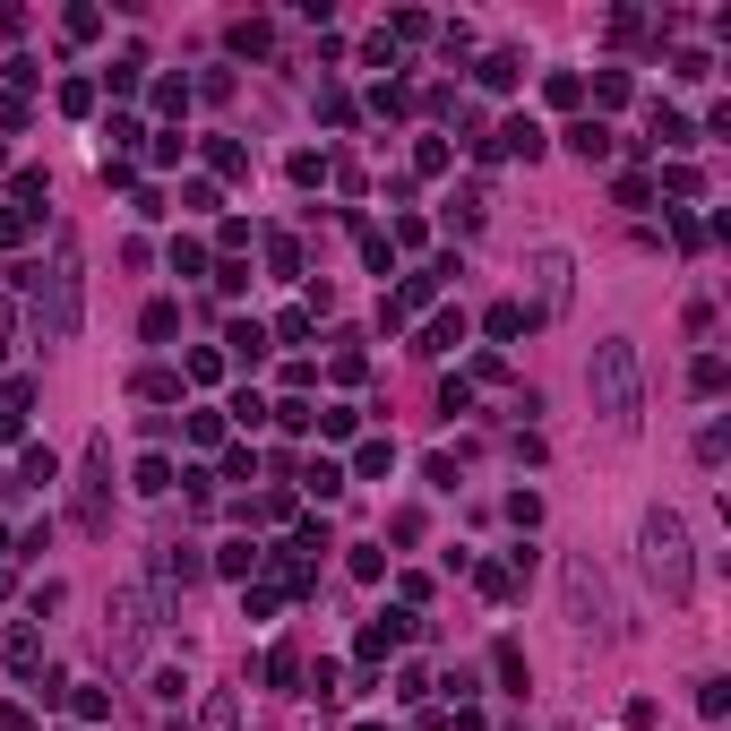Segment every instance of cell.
<instances>
[{
    "label": "cell",
    "mask_w": 731,
    "mask_h": 731,
    "mask_svg": "<svg viewBox=\"0 0 731 731\" xmlns=\"http://www.w3.org/2000/svg\"><path fill=\"white\" fill-rule=\"evenodd\" d=\"M585 396H594V413H602V430H611V439H637V422H645V379H637V344H628V336L594 344V362H585Z\"/></svg>",
    "instance_id": "1"
},
{
    "label": "cell",
    "mask_w": 731,
    "mask_h": 731,
    "mask_svg": "<svg viewBox=\"0 0 731 731\" xmlns=\"http://www.w3.org/2000/svg\"><path fill=\"white\" fill-rule=\"evenodd\" d=\"M637 542H645V577H654V594H663V602H688V594H697V551H688V525L671 508H645Z\"/></svg>",
    "instance_id": "2"
},
{
    "label": "cell",
    "mask_w": 731,
    "mask_h": 731,
    "mask_svg": "<svg viewBox=\"0 0 731 731\" xmlns=\"http://www.w3.org/2000/svg\"><path fill=\"white\" fill-rule=\"evenodd\" d=\"M78 310H86V276H78V241H52V267H43V284H35V327L52 344H69L78 336Z\"/></svg>",
    "instance_id": "3"
},
{
    "label": "cell",
    "mask_w": 731,
    "mask_h": 731,
    "mask_svg": "<svg viewBox=\"0 0 731 731\" xmlns=\"http://www.w3.org/2000/svg\"><path fill=\"white\" fill-rule=\"evenodd\" d=\"M559 602H568V628H577V637H611V620H620V611H611V585H602V568L585 551L559 559Z\"/></svg>",
    "instance_id": "4"
},
{
    "label": "cell",
    "mask_w": 731,
    "mask_h": 731,
    "mask_svg": "<svg viewBox=\"0 0 731 731\" xmlns=\"http://www.w3.org/2000/svg\"><path fill=\"white\" fill-rule=\"evenodd\" d=\"M147 637H155V594L121 585V594L104 602V663H112V671H129L138 654H147Z\"/></svg>",
    "instance_id": "5"
},
{
    "label": "cell",
    "mask_w": 731,
    "mask_h": 731,
    "mask_svg": "<svg viewBox=\"0 0 731 731\" xmlns=\"http://www.w3.org/2000/svg\"><path fill=\"white\" fill-rule=\"evenodd\" d=\"M525 276H534V319H568V301H577V258L568 250H534Z\"/></svg>",
    "instance_id": "6"
},
{
    "label": "cell",
    "mask_w": 731,
    "mask_h": 731,
    "mask_svg": "<svg viewBox=\"0 0 731 731\" xmlns=\"http://www.w3.org/2000/svg\"><path fill=\"white\" fill-rule=\"evenodd\" d=\"M78 525H86V534L112 525V448H104V439L86 448V473H78Z\"/></svg>",
    "instance_id": "7"
},
{
    "label": "cell",
    "mask_w": 731,
    "mask_h": 731,
    "mask_svg": "<svg viewBox=\"0 0 731 731\" xmlns=\"http://www.w3.org/2000/svg\"><path fill=\"white\" fill-rule=\"evenodd\" d=\"M405 637H413V620H405V611H379V620L362 628V663H387V654H396Z\"/></svg>",
    "instance_id": "8"
},
{
    "label": "cell",
    "mask_w": 731,
    "mask_h": 731,
    "mask_svg": "<svg viewBox=\"0 0 731 731\" xmlns=\"http://www.w3.org/2000/svg\"><path fill=\"white\" fill-rule=\"evenodd\" d=\"M198 731H241V697L233 688H215L207 706H198Z\"/></svg>",
    "instance_id": "9"
},
{
    "label": "cell",
    "mask_w": 731,
    "mask_h": 731,
    "mask_svg": "<svg viewBox=\"0 0 731 731\" xmlns=\"http://www.w3.org/2000/svg\"><path fill=\"white\" fill-rule=\"evenodd\" d=\"M568 147H577L585 164H602V155H611V129L602 121H568Z\"/></svg>",
    "instance_id": "10"
},
{
    "label": "cell",
    "mask_w": 731,
    "mask_h": 731,
    "mask_svg": "<svg viewBox=\"0 0 731 731\" xmlns=\"http://www.w3.org/2000/svg\"><path fill=\"white\" fill-rule=\"evenodd\" d=\"M456 344H465V310H448V319H430L422 353H456Z\"/></svg>",
    "instance_id": "11"
},
{
    "label": "cell",
    "mask_w": 731,
    "mask_h": 731,
    "mask_svg": "<svg viewBox=\"0 0 731 731\" xmlns=\"http://www.w3.org/2000/svg\"><path fill=\"white\" fill-rule=\"evenodd\" d=\"M224 344H233V362H258V353H267V327H258V319H233V336H224Z\"/></svg>",
    "instance_id": "12"
},
{
    "label": "cell",
    "mask_w": 731,
    "mask_h": 731,
    "mask_svg": "<svg viewBox=\"0 0 731 731\" xmlns=\"http://www.w3.org/2000/svg\"><path fill=\"white\" fill-rule=\"evenodd\" d=\"M258 559H267V551H258V542H224V551H215V568H224V577H250Z\"/></svg>",
    "instance_id": "13"
},
{
    "label": "cell",
    "mask_w": 731,
    "mask_h": 731,
    "mask_svg": "<svg viewBox=\"0 0 731 731\" xmlns=\"http://www.w3.org/2000/svg\"><path fill=\"white\" fill-rule=\"evenodd\" d=\"M473 78H482V86H491V95H508V86H516V52H491V61H482V69H473Z\"/></svg>",
    "instance_id": "14"
},
{
    "label": "cell",
    "mask_w": 731,
    "mask_h": 731,
    "mask_svg": "<svg viewBox=\"0 0 731 731\" xmlns=\"http://www.w3.org/2000/svg\"><path fill=\"white\" fill-rule=\"evenodd\" d=\"M482 327H491L499 344H508V336H525V301H499V310H491V319H482Z\"/></svg>",
    "instance_id": "15"
},
{
    "label": "cell",
    "mask_w": 731,
    "mask_h": 731,
    "mask_svg": "<svg viewBox=\"0 0 731 731\" xmlns=\"http://www.w3.org/2000/svg\"><path fill=\"white\" fill-rule=\"evenodd\" d=\"M207 164H215V172H250V155H241L233 138H207Z\"/></svg>",
    "instance_id": "16"
},
{
    "label": "cell",
    "mask_w": 731,
    "mask_h": 731,
    "mask_svg": "<svg viewBox=\"0 0 731 731\" xmlns=\"http://www.w3.org/2000/svg\"><path fill=\"white\" fill-rule=\"evenodd\" d=\"M301 482H310V491H319V499H336V491H344V465H327V456H319V465L301 473Z\"/></svg>",
    "instance_id": "17"
},
{
    "label": "cell",
    "mask_w": 731,
    "mask_h": 731,
    "mask_svg": "<svg viewBox=\"0 0 731 731\" xmlns=\"http://www.w3.org/2000/svg\"><path fill=\"white\" fill-rule=\"evenodd\" d=\"M267 680H276V688L301 680V654H293V645H276V654H267Z\"/></svg>",
    "instance_id": "18"
},
{
    "label": "cell",
    "mask_w": 731,
    "mask_h": 731,
    "mask_svg": "<svg viewBox=\"0 0 731 731\" xmlns=\"http://www.w3.org/2000/svg\"><path fill=\"white\" fill-rule=\"evenodd\" d=\"M267 258H276V276H301V241H293V233L267 241Z\"/></svg>",
    "instance_id": "19"
},
{
    "label": "cell",
    "mask_w": 731,
    "mask_h": 731,
    "mask_svg": "<svg viewBox=\"0 0 731 731\" xmlns=\"http://www.w3.org/2000/svg\"><path fill=\"white\" fill-rule=\"evenodd\" d=\"M69 706H78V723H104V714H112V697H104V688H78Z\"/></svg>",
    "instance_id": "20"
},
{
    "label": "cell",
    "mask_w": 731,
    "mask_h": 731,
    "mask_svg": "<svg viewBox=\"0 0 731 731\" xmlns=\"http://www.w3.org/2000/svg\"><path fill=\"white\" fill-rule=\"evenodd\" d=\"M688 387H697V396H714V387H723V362H714V353H697V370H688Z\"/></svg>",
    "instance_id": "21"
},
{
    "label": "cell",
    "mask_w": 731,
    "mask_h": 731,
    "mask_svg": "<svg viewBox=\"0 0 731 731\" xmlns=\"http://www.w3.org/2000/svg\"><path fill=\"white\" fill-rule=\"evenodd\" d=\"M138 491H147V499L172 491V465H164V456H147V465H138Z\"/></svg>",
    "instance_id": "22"
},
{
    "label": "cell",
    "mask_w": 731,
    "mask_h": 731,
    "mask_svg": "<svg viewBox=\"0 0 731 731\" xmlns=\"http://www.w3.org/2000/svg\"><path fill=\"white\" fill-rule=\"evenodd\" d=\"M172 327H181V310H172V301H147V336H155V344H164V336H172Z\"/></svg>",
    "instance_id": "23"
},
{
    "label": "cell",
    "mask_w": 731,
    "mask_h": 731,
    "mask_svg": "<svg viewBox=\"0 0 731 731\" xmlns=\"http://www.w3.org/2000/svg\"><path fill=\"white\" fill-rule=\"evenodd\" d=\"M559 731H577V723H559Z\"/></svg>",
    "instance_id": "24"
}]
</instances>
